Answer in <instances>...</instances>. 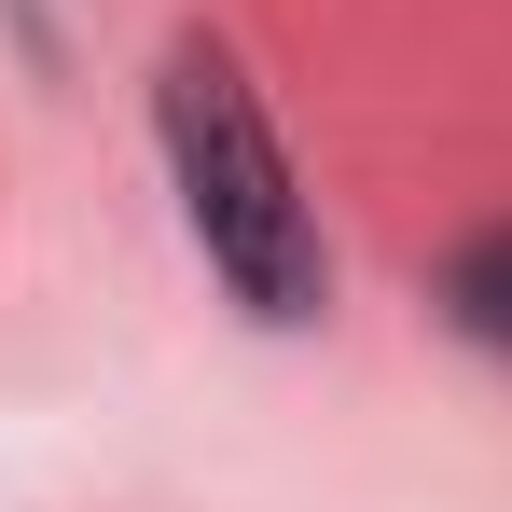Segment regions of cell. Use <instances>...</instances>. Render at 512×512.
<instances>
[{"instance_id": "obj_1", "label": "cell", "mask_w": 512, "mask_h": 512, "mask_svg": "<svg viewBox=\"0 0 512 512\" xmlns=\"http://www.w3.org/2000/svg\"><path fill=\"white\" fill-rule=\"evenodd\" d=\"M153 139H167V180H180V222H194L208 277L250 305L263 333H305V319L333 305V250H319V208H305V180H291L250 70H236L222 42H167Z\"/></svg>"}, {"instance_id": "obj_2", "label": "cell", "mask_w": 512, "mask_h": 512, "mask_svg": "<svg viewBox=\"0 0 512 512\" xmlns=\"http://www.w3.org/2000/svg\"><path fill=\"white\" fill-rule=\"evenodd\" d=\"M443 319H457L471 346H499V360H512V222H485L471 250L443 263Z\"/></svg>"}]
</instances>
